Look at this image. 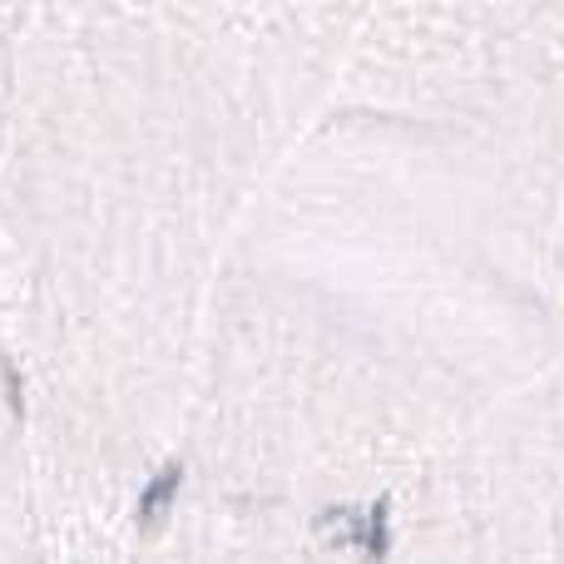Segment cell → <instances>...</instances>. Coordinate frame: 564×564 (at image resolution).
Wrapping results in <instances>:
<instances>
[{
	"mask_svg": "<svg viewBox=\"0 0 564 564\" xmlns=\"http://www.w3.org/2000/svg\"><path fill=\"white\" fill-rule=\"evenodd\" d=\"M178 486H184V466H178V460H169V466L144 486V496H139V525H144V530L159 525V520L169 516V506H174Z\"/></svg>",
	"mask_w": 564,
	"mask_h": 564,
	"instance_id": "1",
	"label": "cell"
},
{
	"mask_svg": "<svg viewBox=\"0 0 564 564\" xmlns=\"http://www.w3.org/2000/svg\"><path fill=\"white\" fill-rule=\"evenodd\" d=\"M322 540H327L332 550H347V545H367V516H351V510H327V516L317 520Z\"/></svg>",
	"mask_w": 564,
	"mask_h": 564,
	"instance_id": "2",
	"label": "cell"
},
{
	"mask_svg": "<svg viewBox=\"0 0 564 564\" xmlns=\"http://www.w3.org/2000/svg\"><path fill=\"white\" fill-rule=\"evenodd\" d=\"M367 560L371 564H381L387 560V550H391V506L387 500H377V506H371V516H367Z\"/></svg>",
	"mask_w": 564,
	"mask_h": 564,
	"instance_id": "3",
	"label": "cell"
}]
</instances>
